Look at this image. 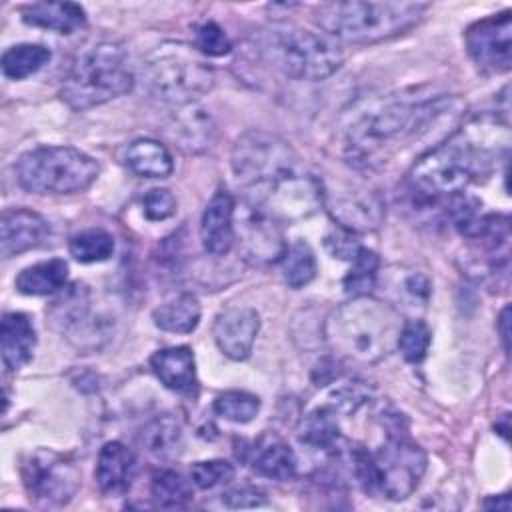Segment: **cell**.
Listing matches in <instances>:
<instances>
[{
    "label": "cell",
    "mask_w": 512,
    "mask_h": 512,
    "mask_svg": "<svg viewBox=\"0 0 512 512\" xmlns=\"http://www.w3.org/2000/svg\"><path fill=\"white\" fill-rule=\"evenodd\" d=\"M232 172L246 204L278 222L312 216L322 206V184L282 138L248 130L234 142Z\"/></svg>",
    "instance_id": "cell-1"
},
{
    "label": "cell",
    "mask_w": 512,
    "mask_h": 512,
    "mask_svg": "<svg viewBox=\"0 0 512 512\" xmlns=\"http://www.w3.org/2000/svg\"><path fill=\"white\" fill-rule=\"evenodd\" d=\"M508 124L478 116L428 148L410 168V190L424 202L450 198L492 174L508 158Z\"/></svg>",
    "instance_id": "cell-2"
},
{
    "label": "cell",
    "mask_w": 512,
    "mask_h": 512,
    "mask_svg": "<svg viewBox=\"0 0 512 512\" xmlns=\"http://www.w3.org/2000/svg\"><path fill=\"white\" fill-rule=\"evenodd\" d=\"M450 108L444 96L396 94L370 102L346 128V152L356 164L372 166L410 140L420 138Z\"/></svg>",
    "instance_id": "cell-3"
},
{
    "label": "cell",
    "mask_w": 512,
    "mask_h": 512,
    "mask_svg": "<svg viewBox=\"0 0 512 512\" xmlns=\"http://www.w3.org/2000/svg\"><path fill=\"white\" fill-rule=\"evenodd\" d=\"M400 328V312L368 294L334 308L324 322V336L334 354L358 364H376L392 352Z\"/></svg>",
    "instance_id": "cell-4"
},
{
    "label": "cell",
    "mask_w": 512,
    "mask_h": 512,
    "mask_svg": "<svg viewBox=\"0 0 512 512\" xmlns=\"http://www.w3.org/2000/svg\"><path fill=\"white\" fill-rule=\"evenodd\" d=\"M426 8L424 2H328L316 10V22L332 38L372 44L412 28Z\"/></svg>",
    "instance_id": "cell-5"
},
{
    "label": "cell",
    "mask_w": 512,
    "mask_h": 512,
    "mask_svg": "<svg viewBox=\"0 0 512 512\" xmlns=\"http://www.w3.org/2000/svg\"><path fill=\"white\" fill-rule=\"evenodd\" d=\"M134 86V70L126 48L102 40L84 48L64 78L60 96L72 110H86L114 100Z\"/></svg>",
    "instance_id": "cell-6"
},
{
    "label": "cell",
    "mask_w": 512,
    "mask_h": 512,
    "mask_svg": "<svg viewBox=\"0 0 512 512\" xmlns=\"http://www.w3.org/2000/svg\"><path fill=\"white\" fill-rule=\"evenodd\" d=\"M260 54L284 76L294 80H324L344 62L336 40L294 24H272L258 34Z\"/></svg>",
    "instance_id": "cell-7"
},
{
    "label": "cell",
    "mask_w": 512,
    "mask_h": 512,
    "mask_svg": "<svg viewBox=\"0 0 512 512\" xmlns=\"http://www.w3.org/2000/svg\"><path fill=\"white\" fill-rule=\"evenodd\" d=\"M142 88L162 104H194L214 86V70L202 54L182 42H162L142 62Z\"/></svg>",
    "instance_id": "cell-8"
},
{
    "label": "cell",
    "mask_w": 512,
    "mask_h": 512,
    "mask_svg": "<svg viewBox=\"0 0 512 512\" xmlns=\"http://www.w3.org/2000/svg\"><path fill=\"white\" fill-rule=\"evenodd\" d=\"M350 458L362 488L388 500L408 498L426 472L424 450L400 432L388 434V440L376 452L362 446L354 448Z\"/></svg>",
    "instance_id": "cell-9"
},
{
    "label": "cell",
    "mask_w": 512,
    "mask_h": 512,
    "mask_svg": "<svg viewBox=\"0 0 512 512\" xmlns=\"http://www.w3.org/2000/svg\"><path fill=\"white\" fill-rule=\"evenodd\" d=\"M98 162L72 146H38L16 162L18 184L34 194H76L98 178Z\"/></svg>",
    "instance_id": "cell-10"
},
{
    "label": "cell",
    "mask_w": 512,
    "mask_h": 512,
    "mask_svg": "<svg viewBox=\"0 0 512 512\" xmlns=\"http://www.w3.org/2000/svg\"><path fill=\"white\" fill-rule=\"evenodd\" d=\"M22 480L32 500L46 506H62L80 488V470L68 456L40 448L24 460Z\"/></svg>",
    "instance_id": "cell-11"
},
{
    "label": "cell",
    "mask_w": 512,
    "mask_h": 512,
    "mask_svg": "<svg viewBox=\"0 0 512 512\" xmlns=\"http://www.w3.org/2000/svg\"><path fill=\"white\" fill-rule=\"evenodd\" d=\"M322 206L342 230L352 234L372 232L384 220L382 198L374 190L358 184H322Z\"/></svg>",
    "instance_id": "cell-12"
},
{
    "label": "cell",
    "mask_w": 512,
    "mask_h": 512,
    "mask_svg": "<svg viewBox=\"0 0 512 512\" xmlns=\"http://www.w3.org/2000/svg\"><path fill=\"white\" fill-rule=\"evenodd\" d=\"M472 62L484 74H502L512 66V20L510 12L482 18L464 34Z\"/></svg>",
    "instance_id": "cell-13"
},
{
    "label": "cell",
    "mask_w": 512,
    "mask_h": 512,
    "mask_svg": "<svg viewBox=\"0 0 512 512\" xmlns=\"http://www.w3.org/2000/svg\"><path fill=\"white\" fill-rule=\"evenodd\" d=\"M48 318L56 330L72 338L78 346L90 340L96 346V320L90 316V290L86 284L66 286L64 292L52 302Z\"/></svg>",
    "instance_id": "cell-14"
},
{
    "label": "cell",
    "mask_w": 512,
    "mask_h": 512,
    "mask_svg": "<svg viewBox=\"0 0 512 512\" xmlns=\"http://www.w3.org/2000/svg\"><path fill=\"white\" fill-rule=\"evenodd\" d=\"M260 330V316L250 306L224 308L212 326L216 346L230 360H246Z\"/></svg>",
    "instance_id": "cell-15"
},
{
    "label": "cell",
    "mask_w": 512,
    "mask_h": 512,
    "mask_svg": "<svg viewBox=\"0 0 512 512\" xmlns=\"http://www.w3.org/2000/svg\"><path fill=\"white\" fill-rule=\"evenodd\" d=\"M240 240L244 252L258 264L278 262L286 252L280 222L250 204L240 218Z\"/></svg>",
    "instance_id": "cell-16"
},
{
    "label": "cell",
    "mask_w": 512,
    "mask_h": 512,
    "mask_svg": "<svg viewBox=\"0 0 512 512\" xmlns=\"http://www.w3.org/2000/svg\"><path fill=\"white\" fill-rule=\"evenodd\" d=\"M236 202L228 190H218L204 208L200 220V240L208 254L226 256L236 242Z\"/></svg>",
    "instance_id": "cell-17"
},
{
    "label": "cell",
    "mask_w": 512,
    "mask_h": 512,
    "mask_svg": "<svg viewBox=\"0 0 512 512\" xmlns=\"http://www.w3.org/2000/svg\"><path fill=\"white\" fill-rule=\"evenodd\" d=\"M48 222L26 208L2 212L0 220V252L2 258H12L26 250L38 248L48 238Z\"/></svg>",
    "instance_id": "cell-18"
},
{
    "label": "cell",
    "mask_w": 512,
    "mask_h": 512,
    "mask_svg": "<svg viewBox=\"0 0 512 512\" xmlns=\"http://www.w3.org/2000/svg\"><path fill=\"white\" fill-rule=\"evenodd\" d=\"M136 474V458L134 452L118 442H106L100 448L94 478L102 494L106 496H122L130 490Z\"/></svg>",
    "instance_id": "cell-19"
},
{
    "label": "cell",
    "mask_w": 512,
    "mask_h": 512,
    "mask_svg": "<svg viewBox=\"0 0 512 512\" xmlns=\"http://www.w3.org/2000/svg\"><path fill=\"white\" fill-rule=\"evenodd\" d=\"M150 368L168 390L184 396H194L198 392L196 362L188 346H170L154 352Z\"/></svg>",
    "instance_id": "cell-20"
},
{
    "label": "cell",
    "mask_w": 512,
    "mask_h": 512,
    "mask_svg": "<svg viewBox=\"0 0 512 512\" xmlns=\"http://www.w3.org/2000/svg\"><path fill=\"white\" fill-rule=\"evenodd\" d=\"M36 348V330L32 320L22 312H6L0 326L2 364L8 372H16L32 360Z\"/></svg>",
    "instance_id": "cell-21"
},
{
    "label": "cell",
    "mask_w": 512,
    "mask_h": 512,
    "mask_svg": "<svg viewBox=\"0 0 512 512\" xmlns=\"http://www.w3.org/2000/svg\"><path fill=\"white\" fill-rule=\"evenodd\" d=\"M382 290H386L396 310H422L432 294L430 278L416 268L392 266L382 276Z\"/></svg>",
    "instance_id": "cell-22"
},
{
    "label": "cell",
    "mask_w": 512,
    "mask_h": 512,
    "mask_svg": "<svg viewBox=\"0 0 512 512\" xmlns=\"http://www.w3.org/2000/svg\"><path fill=\"white\" fill-rule=\"evenodd\" d=\"M252 468L258 476L286 482L296 474V454L284 438L266 432L252 450Z\"/></svg>",
    "instance_id": "cell-23"
},
{
    "label": "cell",
    "mask_w": 512,
    "mask_h": 512,
    "mask_svg": "<svg viewBox=\"0 0 512 512\" xmlns=\"http://www.w3.org/2000/svg\"><path fill=\"white\" fill-rule=\"evenodd\" d=\"M22 20L28 26L72 34L86 22V12L74 2H34L22 8Z\"/></svg>",
    "instance_id": "cell-24"
},
{
    "label": "cell",
    "mask_w": 512,
    "mask_h": 512,
    "mask_svg": "<svg viewBox=\"0 0 512 512\" xmlns=\"http://www.w3.org/2000/svg\"><path fill=\"white\" fill-rule=\"evenodd\" d=\"M122 164L132 174L142 178H166L174 170L168 148L162 142L150 138L130 142L122 152Z\"/></svg>",
    "instance_id": "cell-25"
},
{
    "label": "cell",
    "mask_w": 512,
    "mask_h": 512,
    "mask_svg": "<svg viewBox=\"0 0 512 512\" xmlns=\"http://www.w3.org/2000/svg\"><path fill=\"white\" fill-rule=\"evenodd\" d=\"M140 444L146 454L158 460H170L182 452L184 428L174 414L152 418L140 432Z\"/></svg>",
    "instance_id": "cell-26"
},
{
    "label": "cell",
    "mask_w": 512,
    "mask_h": 512,
    "mask_svg": "<svg viewBox=\"0 0 512 512\" xmlns=\"http://www.w3.org/2000/svg\"><path fill=\"white\" fill-rule=\"evenodd\" d=\"M170 136L188 152L206 150L214 138V122L204 108L196 104L182 106L170 124Z\"/></svg>",
    "instance_id": "cell-27"
},
{
    "label": "cell",
    "mask_w": 512,
    "mask_h": 512,
    "mask_svg": "<svg viewBox=\"0 0 512 512\" xmlns=\"http://www.w3.org/2000/svg\"><path fill=\"white\" fill-rule=\"evenodd\" d=\"M68 282V264L60 258L44 260L24 268L16 276L18 292L26 296H46L64 290Z\"/></svg>",
    "instance_id": "cell-28"
},
{
    "label": "cell",
    "mask_w": 512,
    "mask_h": 512,
    "mask_svg": "<svg viewBox=\"0 0 512 512\" xmlns=\"http://www.w3.org/2000/svg\"><path fill=\"white\" fill-rule=\"evenodd\" d=\"M200 314L202 310L198 298L190 292H182L154 308L152 320L164 332L188 334L198 326Z\"/></svg>",
    "instance_id": "cell-29"
},
{
    "label": "cell",
    "mask_w": 512,
    "mask_h": 512,
    "mask_svg": "<svg viewBox=\"0 0 512 512\" xmlns=\"http://www.w3.org/2000/svg\"><path fill=\"white\" fill-rule=\"evenodd\" d=\"M298 438L302 444L314 450H320V452L334 450L340 438L336 410L332 406H318L312 412H308L302 418V424L298 428Z\"/></svg>",
    "instance_id": "cell-30"
},
{
    "label": "cell",
    "mask_w": 512,
    "mask_h": 512,
    "mask_svg": "<svg viewBox=\"0 0 512 512\" xmlns=\"http://www.w3.org/2000/svg\"><path fill=\"white\" fill-rule=\"evenodd\" d=\"M446 200V212L452 220V226L460 232V236L478 240L488 222V214L482 212V202L466 192H458Z\"/></svg>",
    "instance_id": "cell-31"
},
{
    "label": "cell",
    "mask_w": 512,
    "mask_h": 512,
    "mask_svg": "<svg viewBox=\"0 0 512 512\" xmlns=\"http://www.w3.org/2000/svg\"><path fill=\"white\" fill-rule=\"evenodd\" d=\"M52 58L50 48L42 44H16L2 54V72L10 80H22L38 72Z\"/></svg>",
    "instance_id": "cell-32"
},
{
    "label": "cell",
    "mask_w": 512,
    "mask_h": 512,
    "mask_svg": "<svg viewBox=\"0 0 512 512\" xmlns=\"http://www.w3.org/2000/svg\"><path fill=\"white\" fill-rule=\"evenodd\" d=\"M150 494L154 504L166 510L186 508L192 502V488L188 480H184L182 474L170 468H162L152 474Z\"/></svg>",
    "instance_id": "cell-33"
},
{
    "label": "cell",
    "mask_w": 512,
    "mask_h": 512,
    "mask_svg": "<svg viewBox=\"0 0 512 512\" xmlns=\"http://www.w3.org/2000/svg\"><path fill=\"white\" fill-rule=\"evenodd\" d=\"M282 276L290 288H304L316 276V256L304 240L286 246L282 256Z\"/></svg>",
    "instance_id": "cell-34"
},
{
    "label": "cell",
    "mask_w": 512,
    "mask_h": 512,
    "mask_svg": "<svg viewBox=\"0 0 512 512\" xmlns=\"http://www.w3.org/2000/svg\"><path fill=\"white\" fill-rule=\"evenodd\" d=\"M68 250L78 262H102L114 252V236L102 228H88L70 238Z\"/></svg>",
    "instance_id": "cell-35"
},
{
    "label": "cell",
    "mask_w": 512,
    "mask_h": 512,
    "mask_svg": "<svg viewBox=\"0 0 512 512\" xmlns=\"http://www.w3.org/2000/svg\"><path fill=\"white\" fill-rule=\"evenodd\" d=\"M352 268L344 276V292L354 296H368L370 290L378 282V270H380V260L374 250L360 248L358 254L350 260Z\"/></svg>",
    "instance_id": "cell-36"
},
{
    "label": "cell",
    "mask_w": 512,
    "mask_h": 512,
    "mask_svg": "<svg viewBox=\"0 0 512 512\" xmlns=\"http://www.w3.org/2000/svg\"><path fill=\"white\" fill-rule=\"evenodd\" d=\"M260 410L258 396L244 390H228L214 400V412L230 422L246 424L256 418Z\"/></svg>",
    "instance_id": "cell-37"
},
{
    "label": "cell",
    "mask_w": 512,
    "mask_h": 512,
    "mask_svg": "<svg viewBox=\"0 0 512 512\" xmlns=\"http://www.w3.org/2000/svg\"><path fill=\"white\" fill-rule=\"evenodd\" d=\"M430 340H432V334H430L428 324L420 318H412L408 322H402V328H400V334L396 340V348L400 350L404 360L416 364V362L424 360V356L430 348Z\"/></svg>",
    "instance_id": "cell-38"
},
{
    "label": "cell",
    "mask_w": 512,
    "mask_h": 512,
    "mask_svg": "<svg viewBox=\"0 0 512 512\" xmlns=\"http://www.w3.org/2000/svg\"><path fill=\"white\" fill-rule=\"evenodd\" d=\"M234 478V466L226 460H202L192 464L190 480L200 490H210Z\"/></svg>",
    "instance_id": "cell-39"
},
{
    "label": "cell",
    "mask_w": 512,
    "mask_h": 512,
    "mask_svg": "<svg viewBox=\"0 0 512 512\" xmlns=\"http://www.w3.org/2000/svg\"><path fill=\"white\" fill-rule=\"evenodd\" d=\"M194 48L204 56H226L232 42L216 22L204 20L194 28Z\"/></svg>",
    "instance_id": "cell-40"
},
{
    "label": "cell",
    "mask_w": 512,
    "mask_h": 512,
    "mask_svg": "<svg viewBox=\"0 0 512 512\" xmlns=\"http://www.w3.org/2000/svg\"><path fill=\"white\" fill-rule=\"evenodd\" d=\"M142 206H144V216L148 220L160 222L170 218L176 212V198L166 188H152L144 194Z\"/></svg>",
    "instance_id": "cell-41"
},
{
    "label": "cell",
    "mask_w": 512,
    "mask_h": 512,
    "mask_svg": "<svg viewBox=\"0 0 512 512\" xmlns=\"http://www.w3.org/2000/svg\"><path fill=\"white\" fill-rule=\"evenodd\" d=\"M324 246L326 250L334 256V258H340V260H352L358 250L362 248V244L354 238L352 232H332L324 238Z\"/></svg>",
    "instance_id": "cell-42"
},
{
    "label": "cell",
    "mask_w": 512,
    "mask_h": 512,
    "mask_svg": "<svg viewBox=\"0 0 512 512\" xmlns=\"http://www.w3.org/2000/svg\"><path fill=\"white\" fill-rule=\"evenodd\" d=\"M222 502L230 508H254V506H262L266 502V494L258 488L242 486V488L224 492Z\"/></svg>",
    "instance_id": "cell-43"
},
{
    "label": "cell",
    "mask_w": 512,
    "mask_h": 512,
    "mask_svg": "<svg viewBox=\"0 0 512 512\" xmlns=\"http://www.w3.org/2000/svg\"><path fill=\"white\" fill-rule=\"evenodd\" d=\"M508 316H510V308L506 306L502 312H500V316H498V330H500V338H502V344H504V350H508V340H510V336H508Z\"/></svg>",
    "instance_id": "cell-44"
},
{
    "label": "cell",
    "mask_w": 512,
    "mask_h": 512,
    "mask_svg": "<svg viewBox=\"0 0 512 512\" xmlns=\"http://www.w3.org/2000/svg\"><path fill=\"white\" fill-rule=\"evenodd\" d=\"M502 500H504V504H502L500 508H502V510H508V496L504 494V496H502ZM492 506H494V508H498V502H484V508H492Z\"/></svg>",
    "instance_id": "cell-45"
}]
</instances>
